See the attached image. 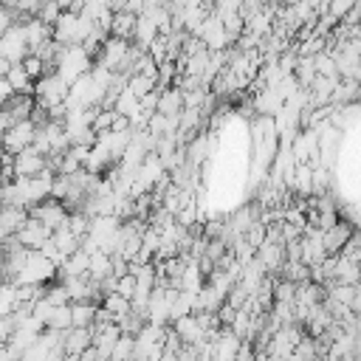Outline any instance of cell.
<instances>
[{
  "mask_svg": "<svg viewBox=\"0 0 361 361\" xmlns=\"http://www.w3.org/2000/svg\"><path fill=\"white\" fill-rule=\"evenodd\" d=\"M93 25H96V23H93L90 17L65 8V11H59V17H56L54 25H51V39H56L59 45H79V42L90 34Z\"/></svg>",
  "mask_w": 361,
  "mask_h": 361,
  "instance_id": "6da1fadb",
  "label": "cell"
},
{
  "mask_svg": "<svg viewBox=\"0 0 361 361\" xmlns=\"http://www.w3.org/2000/svg\"><path fill=\"white\" fill-rule=\"evenodd\" d=\"M90 65H93V56L82 48V45H62L59 48V56H56V65H54V71L71 85L73 79H79L82 73H87L90 71Z\"/></svg>",
  "mask_w": 361,
  "mask_h": 361,
  "instance_id": "7a4b0ae2",
  "label": "cell"
},
{
  "mask_svg": "<svg viewBox=\"0 0 361 361\" xmlns=\"http://www.w3.org/2000/svg\"><path fill=\"white\" fill-rule=\"evenodd\" d=\"M54 279H56V265H54L48 257H42L37 248H28L25 262H23V268L17 271V276H14L11 285H23V282L48 285V282H54Z\"/></svg>",
  "mask_w": 361,
  "mask_h": 361,
  "instance_id": "3957f363",
  "label": "cell"
},
{
  "mask_svg": "<svg viewBox=\"0 0 361 361\" xmlns=\"http://www.w3.org/2000/svg\"><path fill=\"white\" fill-rule=\"evenodd\" d=\"M65 93H68V82L56 71H48L39 79H34V102L39 107H51L56 102H65Z\"/></svg>",
  "mask_w": 361,
  "mask_h": 361,
  "instance_id": "277c9868",
  "label": "cell"
},
{
  "mask_svg": "<svg viewBox=\"0 0 361 361\" xmlns=\"http://www.w3.org/2000/svg\"><path fill=\"white\" fill-rule=\"evenodd\" d=\"M34 130H37V124H34L31 118L11 121V124L3 130V135H0V147H3L8 155H14V152H20L23 147H28V144H31Z\"/></svg>",
  "mask_w": 361,
  "mask_h": 361,
  "instance_id": "5b68a950",
  "label": "cell"
},
{
  "mask_svg": "<svg viewBox=\"0 0 361 361\" xmlns=\"http://www.w3.org/2000/svg\"><path fill=\"white\" fill-rule=\"evenodd\" d=\"M25 54H28V45H25L23 23H11L6 31H0V56H3L8 65H14V62H20Z\"/></svg>",
  "mask_w": 361,
  "mask_h": 361,
  "instance_id": "8992f818",
  "label": "cell"
},
{
  "mask_svg": "<svg viewBox=\"0 0 361 361\" xmlns=\"http://www.w3.org/2000/svg\"><path fill=\"white\" fill-rule=\"evenodd\" d=\"M28 217L39 220V223L48 226V228H56V226H65V223H68V209L62 206V200H56V197L48 195L45 200L28 206Z\"/></svg>",
  "mask_w": 361,
  "mask_h": 361,
  "instance_id": "52a82bcc",
  "label": "cell"
},
{
  "mask_svg": "<svg viewBox=\"0 0 361 361\" xmlns=\"http://www.w3.org/2000/svg\"><path fill=\"white\" fill-rule=\"evenodd\" d=\"M254 257L259 259V265L265 268V274H274L279 271V265L285 262V245L282 243H274V240H262L257 248H254Z\"/></svg>",
  "mask_w": 361,
  "mask_h": 361,
  "instance_id": "ba28073f",
  "label": "cell"
},
{
  "mask_svg": "<svg viewBox=\"0 0 361 361\" xmlns=\"http://www.w3.org/2000/svg\"><path fill=\"white\" fill-rule=\"evenodd\" d=\"M355 231V223H350V220H344V217H338L330 228H324L322 231V245H324V254H338V248L344 245V240L350 237Z\"/></svg>",
  "mask_w": 361,
  "mask_h": 361,
  "instance_id": "9c48e42d",
  "label": "cell"
},
{
  "mask_svg": "<svg viewBox=\"0 0 361 361\" xmlns=\"http://www.w3.org/2000/svg\"><path fill=\"white\" fill-rule=\"evenodd\" d=\"M11 164H14V178L17 175H37L42 166H45V155H39L31 144L23 147L20 152L11 155Z\"/></svg>",
  "mask_w": 361,
  "mask_h": 361,
  "instance_id": "30bf717a",
  "label": "cell"
},
{
  "mask_svg": "<svg viewBox=\"0 0 361 361\" xmlns=\"http://www.w3.org/2000/svg\"><path fill=\"white\" fill-rule=\"evenodd\" d=\"M51 237V228L48 226H42L39 220H34V217H28L17 231H14V240L20 243V245H25V248H37L42 240H48Z\"/></svg>",
  "mask_w": 361,
  "mask_h": 361,
  "instance_id": "8fae6325",
  "label": "cell"
},
{
  "mask_svg": "<svg viewBox=\"0 0 361 361\" xmlns=\"http://www.w3.org/2000/svg\"><path fill=\"white\" fill-rule=\"evenodd\" d=\"M23 34H25V45H28V51H34V48L42 45L45 39H51V25L31 14V17L23 20Z\"/></svg>",
  "mask_w": 361,
  "mask_h": 361,
  "instance_id": "7c38bea8",
  "label": "cell"
},
{
  "mask_svg": "<svg viewBox=\"0 0 361 361\" xmlns=\"http://www.w3.org/2000/svg\"><path fill=\"white\" fill-rule=\"evenodd\" d=\"M158 113L164 116H178L183 110V90L175 87V85H166L158 90V104H155Z\"/></svg>",
  "mask_w": 361,
  "mask_h": 361,
  "instance_id": "4fadbf2b",
  "label": "cell"
},
{
  "mask_svg": "<svg viewBox=\"0 0 361 361\" xmlns=\"http://www.w3.org/2000/svg\"><path fill=\"white\" fill-rule=\"evenodd\" d=\"M82 274H87V251L76 248V251H71V254L59 262L56 279H62V276H82Z\"/></svg>",
  "mask_w": 361,
  "mask_h": 361,
  "instance_id": "5bb4252c",
  "label": "cell"
},
{
  "mask_svg": "<svg viewBox=\"0 0 361 361\" xmlns=\"http://www.w3.org/2000/svg\"><path fill=\"white\" fill-rule=\"evenodd\" d=\"M155 37H158V28H155V23H152L147 14H135V25H133L130 42H135V45H141V48L147 51V45H149Z\"/></svg>",
  "mask_w": 361,
  "mask_h": 361,
  "instance_id": "9a60e30c",
  "label": "cell"
},
{
  "mask_svg": "<svg viewBox=\"0 0 361 361\" xmlns=\"http://www.w3.org/2000/svg\"><path fill=\"white\" fill-rule=\"evenodd\" d=\"M3 110L11 116V121L28 118V116H31V110H34V93H14V96L3 104Z\"/></svg>",
  "mask_w": 361,
  "mask_h": 361,
  "instance_id": "2e32d148",
  "label": "cell"
},
{
  "mask_svg": "<svg viewBox=\"0 0 361 361\" xmlns=\"http://www.w3.org/2000/svg\"><path fill=\"white\" fill-rule=\"evenodd\" d=\"M25 220H28V209H20V206H0V231L14 234Z\"/></svg>",
  "mask_w": 361,
  "mask_h": 361,
  "instance_id": "e0dca14e",
  "label": "cell"
},
{
  "mask_svg": "<svg viewBox=\"0 0 361 361\" xmlns=\"http://www.w3.org/2000/svg\"><path fill=\"white\" fill-rule=\"evenodd\" d=\"M6 79H8V85H11L14 93H34V79L23 71L20 62H14V65L6 68Z\"/></svg>",
  "mask_w": 361,
  "mask_h": 361,
  "instance_id": "ac0fdd59",
  "label": "cell"
},
{
  "mask_svg": "<svg viewBox=\"0 0 361 361\" xmlns=\"http://www.w3.org/2000/svg\"><path fill=\"white\" fill-rule=\"evenodd\" d=\"M93 316H96V305H93V302H87V299L71 302V324H76V327H90V324H93Z\"/></svg>",
  "mask_w": 361,
  "mask_h": 361,
  "instance_id": "d6986e66",
  "label": "cell"
},
{
  "mask_svg": "<svg viewBox=\"0 0 361 361\" xmlns=\"http://www.w3.org/2000/svg\"><path fill=\"white\" fill-rule=\"evenodd\" d=\"M133 25H135V14H133V11H127V8L113 11V20H110V34H113V37H124V39H130Z\"/></svg>",
  "mask_w": 361,
  "mask_h": 361,
  "instance_id": "ffe728a7",
  "label": "cell"
},
{
  "mask_svg": "<svg viewBox=\"0 0 361 361\" xmlns=\"http://www.w3.org/2000/svg\"><path fill=\"white\" fill-rule=\"evenodd\" d=\"M113 110L116 113H121V116H135L141 107H138V96H133L130 90H127V85L118 90V96H116V102H113Z\"/></svg>",
  "mask_w": 361,
  "mask_h": 361,
  "instance_id": "44dd1931",
  "label": "cell"
},
{
  "mask_svg": "<svg viewBox=\"0 0 361 361\" xmlns=\"http://www.w3.org/2000/svg\"><path fill=\"white\" fill-rule=\"evenodd\" d=\"M102 307H107V310H110V316H113V319H118V316H124V313L130 310V299H127V296H121V293H116V290H110V293H104V296H102Z\"/></svg>",
  "mask_w": 361,
  "mask_h": 361,
  "instance_id": "7402d4cb",
  "label": "cell"
},
{
  "mask_svg": "<svg viewBox=\"0 0 361 361\" xmlns=\"http://www.w3.org/2000/svg\"><path fill=\"white\" fill-rule=\"evenodd\" d=\"M45 327L68 330V327H71V302H65V305H54V307H51V316H48V322H45Z\"/></svg>",
  "mask_w": 361,
  "mask_h": 361,
  "instance_id": "603a6c76",
  "label": "cell"
},
{
  "mask_svg": "<svg viewBox=\"0 0 361 361\" xmlns=\"http://www.w3.org/2000/svg\"><path fill=\"white\" fill-rule=\"evenodd\" d=\"M313 71L322 73V76H338V71H336V59H333V54H327V51L313 54Z\"/></svg>",
  "mask_w": 361,
  "mask_h": 361,
  "instance_id": "cb8c5ba5",
  "label": "cell"
},
{
  "mask_svg": "<svg viewBox=\"0 0 361 361\" xmlns=\"http://www.w3.org/2000/svg\"><path fill=\"white\" fill-rule=\"evenodd\" d=\"M20 65H23V71H25L31 79H39L42 73H48V71H45V62H42L37 54H31V51H28V54L20 59Z\"/></svg>",
  "mask_w": 361,
  "mask_h": 361,
  "instance_id": "d4e9b609",
  "label": "cell"
},
{
  "mask_svg": "<svg viewBox=\"0 0 361 361\" xmlns=\"http://www.w3.org/2000/svg\"><path fill=\"white\" fill-rule=\"evenodd\" d=\"M113 116H116V110H113V107H99V110L93 113V121H90L93 133H104V130H110Z\"/></svg>",
  "mask_w": 361,
  "mask_h": 361,
  "instance_id": "484cf974",
  "label": "cell"
},
{
  "mask_svg": "<svg viewBox=\"0 0 361 361\" xmlns=\"http://www.w3.org/2000/svg\"><path fill=\"white\" fill-rule=\"evenodd\" d=\"M110 358H113V361H116V358H133V336L121 333V336L116 338L113 350H110Z\"/></svg>",
  "mask_w": 361,
  "mask_h": 361,
  "instance_id": "4316f807",
  "label": "cell"
},
{
  "mask_svg": "<svg viewBox=\"0 0 361 361\" xmlns=\"http://www.w3.org/2000/svg\"><path fill=\"white\" fill-rule=\"evenodd\" d=\"M59 6H56V0H42L39 6H37V11H34V17H39L42 23H48V25H54V20L59 17Z\"/></svg>",
  "mask_w": 361,
  "mask_h": 361,
  "instance_id": "83f0119b",
  "label": "cell"
},
{
  "mask_svg": "<svg viewBox=\"0 0 361 361\" xmlns=\"http://www.w3.org/2000/svg\"><path fill=\"white\" fill-rule=\"evenodd\" d=\"M51 305H65V302H71L68 299V290H65V285L62 282H56V285H45V293H42Z\"/></svg>",
  "mask_w": 361,
  "mask_h": 361,
  "instance_id": "f1b7e54d",
  "label": "cell"
},
{
  "mask_svg": "<svg viewBox=\"0 0 361 361\" xmlns=\"http://www.w3.org/2000/svg\"><path fill=\"white\" fill-rule=\"evenodd\" d=\"M147 54H149L155 62H164V59H166V34H158V37L147 45Z\"/></svg>",
  "mask_w": 361,
  "mask_h": 361,
  "instance_id": "f546056e",
  "label": "cell"
},
{
  "mask_svg": "<svg viewBox=\"0 0 361 361\" xmlns=\"http://www.w3.org/2000/svg\"><path fill=\"white\" fill-rule=\"evenodd\" d=\"M110 130H116V133L133 130V127H130V116H121V113H116V116H113V124H110Z\"/></svg>",
  "mask_w": 361,
  "mask_h": 361,
  "instance_id": "4dcf8cb0",
  "label": "cell"
},
{
  "mask_svg": "<svg viewBox=\"0 0 361 361\" xmlns=\"http://www.w3.org/2000/svg\"><path fill=\"white\" fill-rule=\"evenodd\" d=\"M14 96V90H11V85H8V79L6 76H0V107L8 102Z\"/></svg>",
  "mask_w": 361,
  "mask_h": 361,
  "instance_id": "1f68e13d",
  "label": "cell"
},
{
  "mask_svg": "<svg viewBox=\"0 0 361 361\" xmlns=\"http://www.w3.org/2000/svg\"><path fill=\"white\" fill-rule=\"evenodd\" d=\"M56 6L65 11V8H71V6H73V0H56Z\"/></svg>",
  "mask_w": 361,
  "mask_h": 361,
  "instance_id": "d6a6232c",
  "label": "cell"
}]
</instances>
